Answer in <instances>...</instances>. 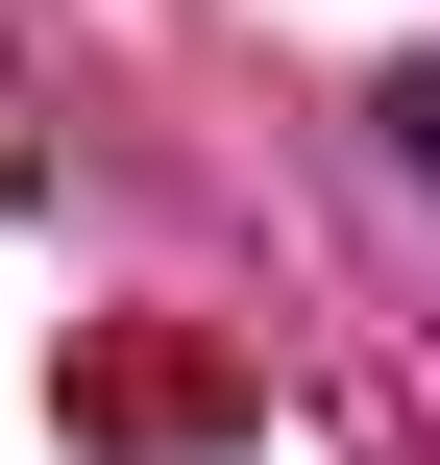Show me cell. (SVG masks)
Here are the masks:
<instances>
[{
	"instance_id": "cell-1",
	"label": "cell",
	"mask_w": 440,
	"mask_h": 465,
	"mask_svg": "<svg viewBox=\"0 0 440 465\" xmlns=\"http://www.w3.org/2000/svg\"><path fill=\"white\" fill-rule=\"evenodd\" d=\"M392 123H416V172H440V98H392Z\"/></svg>"
}]
</instances>
